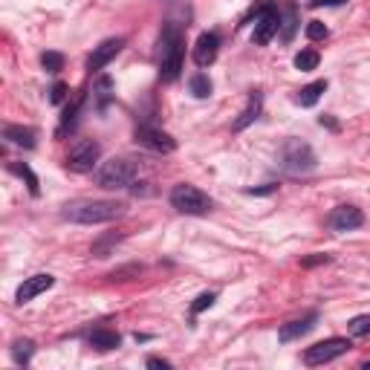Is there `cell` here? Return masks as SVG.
I'll return each mask as SVG.
<instances>
[{
  "mask_svg": "<svg viewBox=\"0 0 370 370\" xmlns=\"http://www.w3.org/2000/svg\"><path fill=\"white\" fill-rule=\"evenodd\" d=\"M327 226L333 232H353V229L364 226V214L356 205H338V208H333L327 214Z\"/></svg>",
  "mask_w": 370,
  "mask_h": 370,
  "instance_id": "10",
  "label": "cell"
},
{
  "mask_svg": "<svg viewBox=\"0 0 370 370\" xmlns=\"http://www.w3.org/2000/svg\"><path fill=\"white\" fill-rule=\"evenodd\" d=\"M55 287V278L49 275V272H38V275H32V278H23V284L18 287V292H15V301L18 304H29L32 298H38L41 292H47V290H52Z\"/></svg>",
  "mask_w": 370,
  "mask_h": 370,
  "instance_id": "12",
  "label": "cell"
},
{
  "mask_svg": "<svg viewBox=\"0 0 370 370\" xmlns=\"http://www.w3.org/2000/svg\"><path fill=\"white\" fill-rule=\"evenodd\" d=\"M113 81L107 78V76H102L99 78V84H96V90H92V92H96V107L99 110H107V105H110V99H113Z\"/></svg>",
  "mask_w": 370,
  "mask_h": 370,
  "instance_id": "25",
  "label": "cell"
},
{
  "mask_svg": "<svg viewBox=\"0 0 370 370\" xmlns=\"http://www.w3.org/2000/svg\"><path fill=\"white\" fill-rule=\"evenodd\" d=\"M12 171H15V174H20V177L26 179V185H29V194H32V197H38V194H41V182H38L35 171L29 168L26 162H12Z\"/></svg>",
  "mask_w": 370,
  "mask_h": 370,
  "instance_id": "23",
  "label": "cell"
},
{
  "mask_svg": "<svg viewBox=\"0 0 370 370\" xmlns=\"http://www.w3.org/2000/svg\"><path fill=\"white\" fill-rule=\"evenodd\" d=\"M318 61H321V55H318L316 49H301V52L292 58V64H295V70H301V73H313V70L318 67Z\"/></svg>",
  "mask_w": 370,
  "mask_h": 370,
  "instance_id": "22",
  "label": "cell"
},
{
  "mask_svg": "<svg viewBox=\"0 0 370 370\" xmlns=\"http://www.w3.org/2000/svg\"><path fill=\"white\" fill-rule=\"evenodd\" d=\"M350 338H324V342H316L313 347L304 350V364L306 367H318V364H330L335 359H342L350 350Z\"/></svg>",
  "mask_w": 370,
  "mask_h": 370,
  "instance_id": "6",
  "label": "cell"
},
{
  "mask_svg": "<svg viewBox=\"0 0 370 370\" xmlns=\"http://www.w3.org/2000/svg\"><path fill=\"white\" fill-rule=\"evenodd\" d=\"M125 203L119 200H73L61 208V217L70 223H81V226H102V223H113L125 214Z\"/></svg>",
  "mask_w": 370,
  "mask_h": 370,
  "instance_id": "1",
  "label": "cell"
},
{
  "mask_svg": "<svg viewBox=\"0 0 370 370\" xmlns=\"http://www.w3.org/2000/svg\"><path fill=\"white\" fill-rule=\"evenodd\" d=\"M295 23H298V12H295V6H290V9H287V18H284L281 41H292V35H295Z\"/></svg>",
  "mask_w": 370,
  "mask_h": 370,
  "instance_id": "28",
  "label": "cell"
},
{
  "mask_svg": "<svg viewBox=\"0 0 370 370\" xmlns=\"http://www.w3.org/2000/svg\"><path fill=\"white\" fill-rule=\"evenodd\" d=\"M41 64H44L47 73H61V70H64V55H61V52H44Z\"/></svg>",
  "mask_w": 370,
  "mask_h": 370,
  "instance_id": "27",
  "label": "cell"
},
{
  "mask_svg": "<svg viewBox=\"0 0 370 370\" xmlns=\"http://www.w3.org/2000/svg\"><path fill=\"white\" fill-rule=\"evenodd\" d=\"M214 301H217V292H200V295L194 298V304H191V316L197 318L200 313L211 310V306H214Z\"/></svg>",
  "mask_w": 370,
  "mask_h": 370,
  "instance_id": "26",
  "label": "cell"
},
{
  "mask_svg": "<svg viewBox=\"0 0 370 370\" xmlns=\"http://www.w3.org/2000/svg\"><path fill=\"white\" fill-rule=\"evenodd\" d=\"M139 177V165L128 157H113L107 160L99 171H96V182L99 189H107V191H121V189H131Z\"/></svg>",
  "mask_w": 370,
  "mask_h": 370,
  "instance_id": "3",
  "label": "cell"
},
{
  "mask_svg": "<svg viewBox=\"0 0 370 370\" xmlns=\"http://www.w3.org/2000/svg\"><path fill=\"white\" fill-rule=\"evenodd\" d=\"M32 356H35V342H32V338H18V342L12 345V359H15V364L26 367L29 362H32Z\"/></svg>",
  "mask_w": 370,
  "mask_h": 370,
  "instance_id": "19",
  "label": "cell"
},
{
  "mask_svg": "<svg viewBox=\"0 0 370 370\" xmlns=\"http://www.w3.org/2000/svg\"><path fill=\"white\" fill-rule=\"evenodd\" d=\"M362 367H370V362H364V364H362Z\"/></svg>",
  "mask_w": 370,
  "mask_h": 370,
  "instance_id": "38",
  "label": "cell"
},
{
  "mask_svg": "<svg viewBox=\"0 0 370 370\" xmlns=\"http://www.w3.org/2000/svg\"><path fill=\"white\" fill-rule=\"evenodd\" d=\"M121 237H125V232H110V234H105V237H99L96 243H92V255H96V258H107L110 252H113V246L121 240Z\"/></svg>",
  "mask_w": 370,
  "mask_h": 370,
  "instance_id": "21",
  "label": "cell"
},
{
  "mask_svg": "<svg viewBox=\"0 0 370 370\" xmlns=\"http://www.w3.org/2000/svg\"><path fill=\"white\" fill-rule=\"evenodd\" d=\"M261 110H263V96H261V90H252L249 92V105H246L243 110H240V116L234 119V125H232V131L234 133H240V131H246L252 125V121L261 116Z\"/></svg>",
  "mask_w": 370,
  "mask_h": 370,
  "instance_id": "14",
  "label": "cell"
},
{
  "mask_svg": "<svg viewBox=\"0 0 370 370\" xmlns=\"http://www.w3.org/2000/svg\"><path fill=\"white\" fill-rule=\"evenodd\" d=\"M145 364H148V367H153V370H171V367H174L168 359H160V356H150Z\"/></svg>",
  "mask_w": 370,
  "mask_h": 370,
  "instance_id": "34",
  "label": "cell"
},
{
  "mask_svg": "<svg viewBox=\"0 0 370 370\" xmlns=\"http://www.w3.org/2000/svg\"><path fill=\"white\" fill-rule=\"evenodd\" d=\"M255 15V32H252V41L258 47H266L275 35H278V26H281V15H278V9L269 4V0H263V4L252 12Z\"/></svg>",
  "mask_w": 370,
  "mask_h": 370,
  "instance_id": "8",
  "label": "cell"
},
{
  "mask_svg": "<svg viewBox=\"0 0 370 370\" xmlns=\"http://www.w3.org/2000/svg\"><path fill=\"white\" fill-rule=\"evenodd\" d=\"M318 125L327 128V131H333V133H338V121H335L333 116H321V119H318Z\"/></svg>",
  "mask_w": 370,
  "mask_h": 370,
  "instance_id": "37",
  "label": "cell"
},
{
  "mask_svg": "<svg viewBox=\"0 0 370 370\" xmlns=\"http://www.w3.org/2000/svg\"><path fill=\"white\" fill-rule=\"evenodd\" d=\"M119 345H121V338H119L116 330L96 327V330L90 333V347H92V350H99V353H110V350H116Z\"/></svg>",
  "mask_w": 370,
  "mask_h": 370,
  "instance_id": "16",
  "label": "cell"
},
{
  "mask_svg": "<svg viewBox=\"0 0 370 370\" xmlns=\"http://www.w3.org/2000/svg\"><path fill=\"white\" fill-rule=\"evenodd\" d=\"M4 139H9V142H12V145H18V148H26V150H32V148H35V139H38V133H35L32 128L6 125V131H4Z\"/></svg>",
  "mask_w": 370,
  "mask_h": 370,
  "instance_id": "17",
  "label": "cell"
},
{
  "mask_svg": "<svg viewBox=\"0 0 370 370\" xmlns=\"http://www.w3.org/2000/svg\"><path fill=\"white\" fill-rule=\"evenodd\" d=\"M272 191H278V185H275V182L263 185V189H246V194H252V197H263V194H272Z\"/></svg>",
  "mask_w": 370,
  "mask_h": 370,
  "instance_id": "35",
  "label": "cell"
},
{
  "mask_svg": "<svg viewBox=\"0 0 370 370\" xmlns=\"http://www.w3.org/2000/svg\"><path fill=\"white\" fill-rule=\"evenodd\" d=\"M81 105H84V96H81V99H76L73 105H67L64 116H61V125H58V136H64L67 131H73V128L78 125V113H81Z\"/></svg>",
  "mask_w": 370,
  "mask_h": 370,
  "instance_id": "20",
  "label": "cell"
},
{
  "mask_svg": "<svg viewBox=\"0 0 370 370\" xmlns=\"http://www.w3.org/2000/svg\"><path fill=\"white\" fill-rule=\"evenodd\" d=\"M121 49H125V38H107V41H102L96 49H92V55L87 58V70H90V73L105 70Z\"/></svg>",
  "mask_w": 370,
  "mask_h": 370,
  "instance_id": "11",
  "label": "cell"
},
{
  "mask_svg": "<svg viewBox=\"0 0 370 370\" xmlns=\"http://www.w3.org/2000/svg\"><path fill=\"white\" fill-rule=\"evenodd\" d=\"M67 90H70V87H67L64 81H55L52 90H49V102H52V105H61V102L67 99Z\"/></svg>",
  "mask_w": 370,
  "mask_h": 370,
  "instance_id": "31",
  "label": "cell"
},
{
  "mask_svg": "<svg viewBox=\"0 0 370 370\" xmlns=\"http://www.w3.org/2000/svg\"><path fill=\"white\" fill-rule=\"evenodd\" d=\"M321 263H330V255H310V258L301 261L304 269H313V266H321Z\"/></svg>",
  "mask_w": 370,
  "mask_h": 370,
  "instance_id": "33",
  "label": "cell"
},
{
  "mask_svg": "<svg viewBox=\"0 0 370 370\" xmlns=\"http://www.w3.org/2000/svg\"><path fill=\"white\" fill-rule=\"evenodd\" d=\"M327 35H330V29L321 20H310V23H306V38H310V41H321Z\"/></svg>",
  "mask_w": 370,
  "mask_h": 370,
  "instance_id": "30",
  "label": "cell"
},
{
  "mask_svg": "<svg viewBox=\"0 0 370 370\" xmlns=\"http://www.w3.org/2000/svg\"><path fill=\"white\" fill-rule=\"evenodd\" d=\"M220 55V35L217 32H203L194 44V61L197 67H211Z\"/></svg>",
  "mask_w": 370,
  "mask_h": 370,
  "instance_id": "13",
  "label": "cell"
},
{
  "mask_svg": "<svg viewBox=\"0 0 370 370\" xmlns=\"http://www.w3.org/2000/svg\"><path fill=\"white\" fill-rule=\"evenodd\" d=\"M136 142L153 153H174L177 150V139L160 128H150V125H142L136 128Z\"/></svg>",
  "mask_w": 370,
  "mask_h": 370,
  "instance_id": "9",
  "label": "cell"
},
{
  "mask_svg": "<svg viewBox=\"0 0 370 370\" xmlns=\"http://www.w3.org/2000/svg\"><path fill=\"white\" fill-rule=\"evenodd\" d=\"M182 29L177 23H165L160 35V78L162 81H177L182 73Z\"/></svg>",
  "mask_w": 370,
  "mask_h": 370,
  "instance_id": "2",
  "label": "cell"
},
{
  "mask_svg": "<svg viewBox=\"0 0 370 370\" xmlns=\"http://www.w3.org/2000/svg\"><path fill=\"white\" fill-rule=\"evenodd\" d=\"M99 157H102V145L96 139H78V142H73L64 165L70 171H76V174H87V171L96 168Z\"/></svg>",
  "mask_w": 370,
  "mask_h": 370,
  "instance_id": "7",
  "label": "cell"
},
{
  "mask_svg": "<svg viewBox=\"0 0 370 370\" xmlns=\"http://www.w3.org/2000/svg\"><path fill=\"white\" fill-rule=\"evenodd\" d=\"M324 90H327V81H313V84H306V87H301V92H298V96H295V102H298L301 107H316Z\"/></svg>",
  "mask_w": 370,
  "mask_h": 370,
  "instance_id": "18",
  "label": "cell"
},
{
  "mask_svg": "<svg viewBox=\"0 0 370 370\" xmlns=\"http://www.w3.org/2000/svg\"><path fill=\"white\" fill-rule=\"evenodd\" d=\"M350 335H370V316H356L350 324H347Z\"/></svg>",
  "mask_w": 370,
  "mask_h": 370,
  "instance_id": "29",
  "label": "cell"
},
{
  "mask_svg": "<svg viewBox=\"0 0 370 370\" xmlns=\"http://www.w3.org/2000/svg\"><path fill=\"white\" fill-rule=\"evenodd\" d=\"M128 275H136V278H139V275H142V266L133 263V266H125V269H116V272L110 275V281H131Z\"/></svg>",
  "mask_w": 370,
  "mask_h": 370,
  "instance_id": "32",
  "label": "cell"
},
{
  "mask_svg": "<svg viewBox=\"0 0 370 370\" xmlns=\"http://www.w3.org/2000/svg\"><path fill=\"white\" fill-rule=\"evenodd\" d=\"M189 90H191L194 99H208V96H211V81H208V76H203V73L191 76V78H189Z\"/></svg>",
  "mask_w": 370,
  "mask_h": 370,
  "instance_id": "24",
  "label": "cell"
},
{
  "mask_svg": "<svg viewBox=\"0 0 370 370\" xmlns=\"http://www.w3.org/2000/svg\"><path fill=\"white\" fill-rule=\"evenodd\" d=\"M347 0H310V6L318 9V6H345Z\"/></svg>",
  "mask_w": 370,
  "mask_h": 370,
  "instance_id": "36",
  "label": "cell"
},
{
  "mask_svg": "<svg viewBox=\"0 0 370 370\" xmlns=\"http://www.w3.org/2000/svg\"><path fill=\"white\" fill-rule=\"evenodd\" d=\"M171 205L179 211V214H189V217H203L214 208L211 197L205 191H200L197 185H189V182H179L171 189Z\"/></svg>",
  "mask_w": 370,
  "mask_h": 370,
  "instance_id": "4",
  "label": "cell"
},
{
  "mask_svg": "<svg viewBox=\"0 0 370 370\" xmlns=\"http://www.w3.org/2000/svg\"><path fill=\"white\" fill-rule=\"evenodd\" d=\"M316 321H318V313H310V316H304L298 321H290V324H284L281 330H278V338H281L284 345H290V342H295V338L310 333L316 327Z\"/></svg>",
  "mask_w": 370,
  "mask_h": 370,
  "instance_id": "15",
  "label": "cell"
},
{
  "mask_svg": "<svg viewBox=\"0 0 370 370\" xmlns=\"http://www.w3.org/2000/svg\"><path fill=\"white\" fill-rule=\"evenodd\" d=\"M281 168L287 174H310L318 168V160H316V150L306 145L304 139H287L284 148H281Z\"/></svg>",
  "mask_w": 370,
  "mask_h": 370,
  "instance_id": "5",
  "label": "cell"
}]
</instances>
